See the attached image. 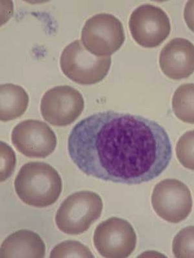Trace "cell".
<instances>
[{
  "label": "cell",
  "mask_w": 194,
  "mask_h": 258,
  "mask_svg": "<svg viewBox=\"0 0 194 258\" xmlns=\"http://www.w3.org/2000/svg\"><path fill=\"white\" fill-rule=\"evenodd\" d=\"M51 258L94 257L87 246L80 242L67 240L58 244L51 252Z\"/></svg>",
  "instance_id": "2e32d148"
},
{
  "label": "cell",
  "mask_w": 194,
  "mask_h": 258,
  "mask_svg": "<svg viewBox=\"0 0 194 258\" xmlns=\"http://www.w3.org/2000/svg\"><path fill=\"white\" fill-rule=\"evenodd\" d=\"M84 105V97L78 90L70 85H58L43 94L40 112L52 125L67 126L80 116Z\"/></svg>",
  "instance_id": "52a82bcc"
},
{
  "label": "cell",
  "mask_w": 194,
  "mask_h": 258,
  "mask_svg": "<svg viewBox=\"0 0 194 258\" xmlns=\"http://www.w3.org/2000/svg\"><path fill=\"white\" fill-rule=\"evenodd\" d=\"M61 67L65 75L78 84L91 85L103 80L112 64L110 56H97L78 39L62 50Z\"/></svg>",
  "instance_id": "277c9868"
},
{
  "label": "cell",
  "mask_w": 194,
  "mask_h": 258,
  "mask_svg": "<svg viewBox=\"0 0 194 258\" xmlns=\"http://www.w3.org/2000/svg\"><path fill=\"white\" fill-rule=\"evenodd\" d=\"M16 156L9 145L1 142V182L11 177L15 171Z\"/></svg>",
  "instance_id": "ac0fdd59"
},
{
  "label": "cell",
  "mask_w": 194,
  "mask_h": 258,
  "mask_svg": "<svg viewBox=\"0 0 194 258\" xmlns=\"http://www.w3.org/2000/svg\"><path fill=\"white\" fill-rule=\"evenodd\" d=\"M11 140L15 148L27 157L45 158L56 149L57 138L52 128L42 121L27 119L13 128Z\"/></svg>",
  "instance_id": "30bf717a"
},
{
  "label": "cell",
  "mask_w": 194,
  "mask_h": 258,
  "mask_svg": "<svg viewBox=\"0 0 194 258\" xmlns=\"http://www.w3.org/2000/svg\"><path fill=\"white\" fill-rule=\"evenodd\" d=\"M96 249L102 256L126 258L137 245V235L132 225L124 219L112 217L97 226L93 236Z\"/></svg>",
  "instance_id": "9c48e42d"
},
{
  "label": "cell",
  "mask_w": 194,
  "mask_h": 258,
  "mask_svg": "<svg viewBox=\"0 0 194 258\" xmlns=\"http://www.w3.org/2000/svg\"><path fill=\"white\" fill-rule=\"evenodd\" d=\"M184 18L188 28L194 32V0L187 2L184 9Z\"/></svg>",
  "instance_id": "d6986e66"
},
{
  "label": "cell",
  "mask_w": 194,
  "mask_h": 258,
  "mask_svg": "<svg viewBox=\"0 0 194 258\" xmlns=\"http://www.w3.org/2000/svg\"><path fill=\"white\" fill-rule=\"evenodd\" d=\"M172 109L175 116L185 123L194 124V84L180 85L172 98Z\"/></svg>",
  "instance_id": "5bb4252c"
},
{
  "label": "cell",
  "mask_w": 194,
  "mask_h": 258,
  "mask_svg": "<svg viewBox=\"0 0 194 258\" xmlns=\"http://www.w3.org/2000/svg\"><path fill=\"white\" fill-rule=\"evenodd\" d=\"M175 152L180 163L194 171V130L187 131L179 138Z\"/></svg>",
  "instance_id": "e0dca14e"
},
{
  "label": "cell",
  "mask_w": 194,
  "mask_h": 258,
  "mask_svg": "<svg viewBox=\"0 0 194 258\" xmlns=\"http://www.w3.org/2000/svg\"><path fill=\"white\" fill-rule=\"evenodd\" d=\"M103 210V200L98 194L80 191L62 202L55 216V222L64 233L79 235L86 232L100 218Z\"/></svg>",
  "instance_id": "3957f363"
},
{
  "label": "cell",
  "mask_w": 194,
  "mask_h": 258,
  "mask_svg": "<svg viewBox=\"0 0 194 258\" xmlns=\"http://www.w3.org/2000/svg\"><path fill=\"white\" fill-rule=\"evenodd\" d=\"M16 195L28 206L45 208L59 200L62 190L61 176L44 162L34 161L21 168L15 181Z\"/></svg>",
  "instance_id": "7a4b0ae2"
},
{
  "label": "cell",
  "mask_w": 194,
  "mask_h": 258,
  "mask_svg": "<svg viewBox=\"0 0 194 258\" xmlns=\"http://www.w3.org/2000/svg\"><path fill=\"white\" fill-rule=\"evenodd\" d=\"M129 28L138 44L146 48H154L160 45L170 35V20L163 9L144 4L131 13Z\"/></svg>",
  "instance_id": "ba28073f"
},
{
  "label": "cell",
  "mask_w": 194,
  "mask_h": 258,
  "mask_svg": "<svg viewBox=\"0 0 194 258\" xmlns=\"http://www.w3.org/2000/svg\"><path fill=\"white\" fill-rule=\"evenodd\" d=\"M68 151L87 176L126 185L153 180L172 158L163 126L147 117L114 110L94 113L78 121L69 133Z\"/></svg>",
  "instance_id": "6da1fadb"
},
{
  "label": "cell",
  "mask_w": 194,
  "mask_h": 258,
  "mask_svg": "<svg viewBox=\"0 0 194 258\" xmlns=\"http://www.w3.org/2000/svg\"><path fill=\"white\" fill-rule=\"evenodd\" d=\"M29 98L24 87L13 84L0 86V119L8 121L22 116L28 107Z\"/></svg>",
  "instance_id": "4fadbf2b"
},
{
  "label": "cell",
  "mask_w": 194,
  "mask_h": 258,
  "mask_svg": "<svg viewBox=\"0 0 194 258\" xmlns=\"http://www.w3.org/2000/svg\"><path fill=\"white\" fill-rule=\"evenodd\" d=\"M83 44L97 56H110L121 48L125 41L121 21L110 13H102L91 16L82 29Z\"/></svg>",
  "instance_id": "5b68a950"
},
{
  "label": "cell",
  "mask_w": 194,
  "mask_h": 258,
  "mask_svg": "<svg viewBox=\"0 0 194 258\" xmlns=\"http://www.w3.org/2000/svg\"><path fill=\"white\" fill-rule=\"evenodd\" d=\"M159 66L170 79L188 78L194 73V45L186 39H172L161 50Z\"/></svg>",
  "instance_id": "8fae6325"
},
{
  "label": "cell",
  "mask_w": 194,
  "mask_h": 258,
  "mask_svg": "<svg viewBox=\"0 0 194 258\" xmlns=\"http://www.w3.org/2000/svg\"><path fill=\"white\" fill-rule=\"evenodd\" d=\"M192 197L186 184L176 179H166L154 188L152 205L161 218L171 223L185 220L192 210Z\"/></svg>",
  "instance_id": "8992f818"
},
{
  "label": "cell",
  "mask_w": 194,
  "mask_h": 258,
  "mask_svg": "<svg viewBox=\"0 0 194 258\" xmlns=\"http://www.w3.org/2000/svg\"><path fill=\"white\" fill-rule=\"evenodd\" d=\"M0 254L2 258H43L45 255V245L35 232L20 230L5 239Z\"/></svg>",
  "instance_id": "7c38bea8"
},
{
  "label": "cell",
  "mask_w": 194,
  "mask_h": 258,
  "mask_svg": "<svg viewBox=\"0 0 194 258\" xmlns=\"http://www.w3.org/2000/svg\"><path fill=\"white\" fill-rule=\"evenodd\" d=\"M172 251L177 258H194V226H188L175 235Z\"/></svg>",
  "instance_id": "9a60e30c"
}]
</instances>
